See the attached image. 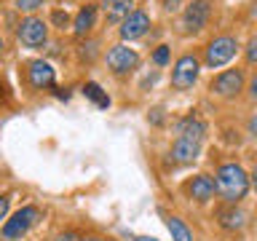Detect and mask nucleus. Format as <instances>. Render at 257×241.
<instances>
[{"instance_id":"1","label":"nucleus","mask_w":257,"mask_h":241,"mask_svg":"<svg viewBox=\"0 0 257 241\" xmlns=\"http://www.w3.org/2000/svg\"><path fill=\"white\" fill-rule=\"evenodd\" d=\"M214 188L220 190V196L230 204H236L246 196L249 190V177L246 172L241 169L238 164H225L217 169V180H214Z\"/></svg>"},{"instance_id":"2","label":"nucleus","mask_w":257,"mask_h":241,"mask_svg":"<svg viewBox=\"0 0 257 241\" xmlns=\"http://www.w3.org/2000/svg\"><path fill=\"white\" fill-rule=\"evenodd\" d=\"M236 51H238V40L230 38V35H220L206 46L204 62H206V67H212V70L222 67V64H228L233 56H236Z\"/></svg>"},{"instance_id":"3","label":"nucleus","mask_w":257,"mask_h":241,"mask_svg":"<svg viewBox=\"0 0 257 241\" xmlns=\"http://www.w3.org/2000/svg\"><path fill=\"white\" fill-rule=\"evenodd\" d=\"M198 70H201V64H198V59H196L193 54L180 56V59H177V64H174V70H172V86L177 88V91L190 88V86L198 80Z\"/></svg>"},{"instance_id":"4","label":"nucleus","mask_w":257,"mask_h":241,"mask_svg":"<svg viewBox=\"0 0 257 241\" xmlns=\"http://www.w3.org/2000/svg\"><path fill=\"white\" fill-rule=\"evenodd\" d=\"M35 220H38V209H35V206H24V209H19V212H16L11 220L3 225V238H8V241L22 238L24 233H27L32 225H35Z\"/></svg>"},{"instance_id":"5","label":"nucleus","mask_w":257,"mask_h":241,"mask_svg":"<svg viewBox=\"0 0 257 241\" xmlns=\"http://www.w3.org/2000/svg\"><path fill=\"white\" fill-rule=\"evenodd\" d=\"M137 64H140V54L128 46H112L107 51V67L115 72V75H123V72H132Z\"/></svg>"},{"instance_id":"6","label":"nucleus","mask_w":257,"mask_h":241,"mask_svg":"<svg viewBox=\"0 0 257 241\" xmlns=\"http://www.w3.org/2000/svg\"><path fill=\"white\" fill-rule=\"evenodd\" d=\"M46 38H48V27H46L43 19H38V16H27V19L19 24V40L27 48L43 46Z\"/></svg>"},{"instance_id":"7","label":"nucleus","mask_w":257,"mask_h":241,"mask_svg":"<svg viewBox=\"0 0 257 241\" xmlns=\"http://www.w3.org/2000/svg\"><path fill=\"white\" fill-rule=\"evenodd\" d=\"M209 88H212L214 94L225 96V99H230V96H236L241 88H244V72H241L238 67L236 70H225V72H220V75L212 80Z\"/></svg>"},{"instance_id":"8","label":"nucleus","mask_w":257,"mask_h":241,"mask_svg":"<svg viewBox=\"0 0 257 241\" xmlns=\"http://www.w3.org/2000/svg\"><path fill=\"white\" fill-rule=\"evenodd\" d=\"M209 14H212V3H209V0H193V3L185 8L182 27L188 30V32L204 30V24L209 22Z\"/></svg>"},{"instance_id":"9","label":"nucleus","mask_w":257,"mask_h":241,"mask_svg":"<svg viewBox=\"0 0 257 241\" xmlns=\"http://www.w3.org/2000/svg\"><path fill=\"white\" fill-rule=\"evenodd\" d=\"M148 27H150V16L145 11H132L123 19V24H120V38H123V40L142 38L145 32H148Z\"/></svg>"},{"instance_id":"10","label":"nucleus","mask_w":257,"mask_h":241,"mask_svg":"<svg viewBox=\"0 0 257 241\" xmlns=\"http://www.w3.org/2000/svg\"><path fill=\"white\" fill-rule=\"evenodd\" d=\"M27 78L32 88H48L54 86V67L43 59H32L27 64Z\"/></svg>"},{"instance_id":"11","label":"nucleus","mask_w":257,"mask_h":241,"mask_svg":"<svg viewBox=\"0 0 257 241\" xmlns=\"http://www.w3.org/2000/svg\"><path fill=\"white\" fill-rule=\"evenodd\" d=\"M201 153V142L198 140H190V137H177L174 148H172V161L177 164H193Z\"/></svg>"},{"instance_id":"12","label":"nucleus","mask_w":257,"mask_h":241,"mask_svg":"<svg viewBox=\"0 0 257 241\" xmlns=\"http://www.w3.org/2000/svg\"><path fill=\"white\" fill-rule=\"evenodd\" d=\"M188 196L196 198V201H209L214 196V180L206 174H198L193 177V180L188 182Z\"/></svg>"},{"instance_id":"13","label":"nucleus","mask_w":257,"mask_h":241,"mask_svg":"<svg viewBox=\"0 0 257 241\" xmlns=\"http://www.w3.org/2000/svg\"><path fill=\"white\" fill-rule=\"evenodd\" d=\"M134 0H102V11L107 16V22H120L132 14Z\"/></svg>"},{"instance_id":"14","label":"nucleus","mask_w":257,"mask_h":241,"mask_svg":"<svg viewBox=\"0 0 257 241\" xmlns=\"http://www.w3.org/2000/svg\"><path fill=\"white\" fill-rule=\"evenodd\" d=\"M204 132H206V126H204V120H201L196 112H190L188 118H182L180 120V137H190V140H204Z\"/></svg>"},{"instance_id":"15","label":"nucleus","mask_w":257,"mask_h":241,"mask_svg":"<svg viewBox=\"0 0 257 241\" xmlns=\"http://www.w3.org/2000/svg\"><path fill=\"white\" fill-rule=\"evenodd\" d=\"M94 22H96V8L94 6H83L78 11V16H75V22H72V30H75L78 38H83L86 32H91Z\"/></svg>"},{"instance_id":"16","label":"nucleus","mask_w":257,"mask_h":241,"mask_svg":"<svg viewBox=\"0 0 257 241\" xmlns=\"http://www.w3.org/2000/svg\"><path fill=\"white\" fill-rule=\"evenodd\" d=\"M217 217H220V225H222V228H228V230L244 228V220H246L241 209H222Z\"/></svg>"},{"instance_id":"17","label":"nucleus","mask_w":257,"mask_h":241,"mask_svg":"<svg viewBox=\"0 0 257 241\" xmlns=\"http://www.w3.org/2000/svg\"><path fill=\"white\" fill-rule=\"evenodd\" d=\"M166 228H169L174 241H193V233L188 230V225H185L180 217H166Z\"/></svg>"},{"instance_id":"18","label":"nucleus","mask_w":257,"mask_h":241,"mask_svg":"<svg viewBox=\"0 0 257 241\" xmlns=\"http://www.w3.org/2000/svg\"><path fill=\"white\" fill-rule=\"evenodd\" d=\"M83 94L88 96V99L96 102V107H110V96L102 91L99 83H86V86H83Z\"/></svg>"},{"instance_id":"19","label":"nucleus","mask_w":257,"mask_h":241,"mask_svg":"<svg viewBox=\"0 0 257 241\" xmlns=\"http://www.w3.org/2000/svg\"><path fill=\"white\" fill-rule=\"evenodd\" d=\"M46 0H16V11H35V8H40Z\"/></svg>"},{"instance_id":"20","label":"nucleus","mask_w":257,"mask_h":241,"mask_svg":"<svg viewBox=\"0 0 257 241\" xmlns=\"http://www.w3.org/2000/svg\"><path fill=\"white\" fill-rule=\"evenodd\" d=\"M51 22H54V24H56V27H59V30H64V27H67V24H70V16L64 14V11H54V14H51Z\"/></svg>"},{"instance_id":"21","label":"nucleus","mask_w":257,"mask_h":241,"mask_svg":"<svg viewBox=\"0 0 257 241\" xmlns=\"http://www.w3.org/2000/svg\"><path fill=\"white\" fill-rule=\"evenodd\" d=\"M153 62H156V64H166L169 62V46H158L156 54H153Z\"/></svg>"},{"instance_id":"22","label":"nucleus","mask_w":257,"mask_h":241,"mask_svg":"<svg viewBox=\"0 0 257 241\" xmlns=\"http://www.w3.org/2000/svg\"><path fill=\"white\" fill-rule=\"evenodd\" d=\"M246 62L249 64H257V38H252L246 43Z\"/></svg>"},{"instance_id":"23","label":"nucleus","mask_w":257,"mask_h":241,"mask_svg":"<svg viewBox=\"0 0 257 241\" xmlns=\"http://www.w3.org/2000/svg\"><path fill=\"white\" fill-rule=\"evenodd\" d=\"M56 241H83V236H80L78 230H64V233L56 236Z\"/></svg>"},{"instance_id":"24","label":"nucleus","mask_w":257,"mask_h":241,"mask_svg":"<svg viewBox=\"0 0 257 241\" xmlns=\"http://www.w3.org/2000/svg\"><path fill=\"white\" fill-rule=\"evenodd\" d=\"M8 206H11V196H0V220H3V217H6Z\"/></svg>"},{"instance_id":"25","label":"nucleus","mask_w":257,"mask_h":241,"mask_svg":"<svg viewBox=\"0 0 257 241\" xmlns=\"http://www.w3.org/2000/svg\"><path fill=\"white\" fill-rule=\"evenodd\" d=\"M164 8L166 11H174V8H180V0H164Z\"/></svg>"},{"instance_id":"26","label":"nucleus","mask_w":257,"mask_h":241,"mask_svg":"<svg viewBox=\"0 0 257 241\" xmlns=\"http://www.w3.org/2000/svg\"><path fill=\"white\" fill-rule=\"evenodd\" d=\"M249 94H252V99H257V72H254V78H252V86H249Z\"/></svg>"},{"instance_id":"27","label":"nucleus","mask_w":257,"mask_h":241,"mask_svg":"<svg viewBox=\"0 0 257 241\" xmlns=\"http://www.w3.org/2000/svg\"><path fill=\"white\" fill-rule=\"evenodd\" d=\"M249 132H252V134L257 137V112L252 115V120H249Z\"/></svg>"},{"instance_id":"28","label":"nucleus","mask_w":257,"mask_h":241,"mask_svg":"<svg viewBox=\"0 0 257 241\" xmlns=\"http://www.w3.org/2000/svg\"><path fill=\"white\" fill-rule=\"evenodd\" d=\"M54 91H56V96H59V99H67V96H70L67 88H54Z\"/></svg>"},{"instance_id":"29","label":"nucleus","mask_w":257,"mask_h":241,"mask_svg":"<svg viewBox=\"0 0 257 241\" xmlns=\"http://www.w3.org/2000/svg\"><path fill=\"white\" fill-rule=\"evenodd\" d=\"M153 124H161V110H153Z\"/></svg>"},{"instance_id":"30","label":"nucleus","mask_w":257,"mask_h":241,"mask_svg":"<svg viewBox=\"0 0 257 241\" xmlns=\"http://www.w3.org/2000/svg\"><path fill=\"white\" fill-rule=\"evenodd\" d=\"M252 182H254V188H257V166H254V172H252Z\"/></svg>"},{"instance_id":"31","label":"nucleus","mask_w":257,"mask_h":241,"mask_svg":"<svg viewBox=\"0 0 257 241\" xmlns=\"http://www.w3.org/2000/svg\"><path fill=\"white\" fill-rule=\"evenodd\" d=\"M6 51V43H3V38H0V54H3Z\"/></svg>"},{"instance_id":"32","label":"nucleus","mask_w":257,"mask_h":241,"mask_svg":"<svg viewBox=\"0 0 257 241\" xmlns=\"http://www.w3.org/2000/svg\"><path fill=\"white\" fill-rule=\"evenodd\" d=\"M137 241H156V238H148V236H140V238H137Z\"/></svg>"},{"instance_id":"33","label":"nucleus","mask_w":257,"mask_h":241,"mask_svg":"<svg viewBox=\"0 0 257 241\" xmlns=\"http://www.w3.org/2000/svg\"><path fill=\"white\" fill-rule=\"evenodd\" d=\"M86 241H99V238H86Z\"/></svg>"},{"instance_id":"34","label":"nucleus","mask_w":257,"mask_h":241,"mask_svg":"<svg viewBox=\"0 0 257 241\" xmlns=\"http://www.w3.org/2000/svg\"><path fill=\"white\" fill-rule=\"evenodd\" d=\"M0 94H3V83H0Z\"/></svg>"}]
</instances>
